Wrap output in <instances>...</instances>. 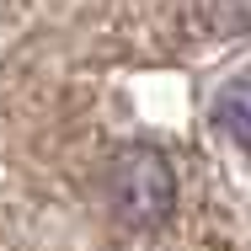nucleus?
Masks as SVG:
<instances>
[{
    "label": "nucleus",
    "mask_w": 251,
    "mask_h": 251,
    "mask_svg": "<svg viewBox=\"0 0 251 251\" xmlns=\"http://www.w3.org/2000/svg\"><path fill=\"white\" fill-rule=\"evenodd\" d=\"M214 123L230 134V139H241L251 150V80L241 75V80H230L219 97H214Z\"/></svg>",
    "instance_id": "obj_2"
},
{
    "label": "nucleus",
    "mask_w": 251,
    "mask_h": 251,
    "mask_svg": "<svg viewBox=\"0 0 251 251\" xmlns=\"http://www.w3.org/2000/svg\"><path fill=\"white\" fill-rule=\"evenodd\" d=\"M101 193H107V208L128 230H155L176 208V171H171L166 150H155V145H123L107 155Z\"/></svg>",
    "instance_id": "obj_1"
}]
</instances>
